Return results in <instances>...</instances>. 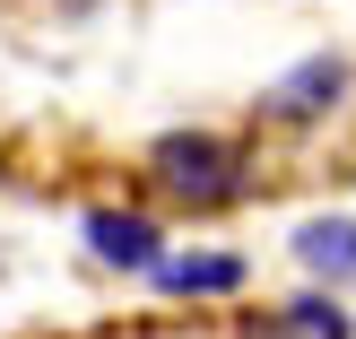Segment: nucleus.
<instances>
[{
    "label": "nucleus",
    "mask_w": 356,
    "mask_h": 339,
    "mask_svg": "<svg viewBox=\"0 0 356 339\" xmlns=\"http://www.w3.org/2000/svg\"><path fill=\"white\" fill-rule=\"evenodd\" d=\"M287 253L313 287H339V278H356V218L348 209H313V218H296Z\"/></svg>",
    "instance_id": "nucleus-5"
},
{
    "label": "nucleus",
    "mask_w": 356,
    "mask_h": 339,
    "mask_svg": "<svg viewBox=\"0 0 356 339\" xmlns=\"http://www.w3.org/2000/svg\"><path fill=\"white\" fill-rule=\"evenodd\" d=\"M348 87H356V70L339 61V52H305V61L261 96V113H270L278 131H313V122H330L348 104Z\"/></svg>",
    "instance_id": "nucleus-2"
},
{
    "label": "nucleus",
    "mask_w": 356,
    "mask_h": 339,
    "mask_svg": "<svg viewBox=\"0 0 356 339\" xmlns=\"http://www.w3.org/2000/svg\"><path fill=\"white\" fill-rule=\"evenodd\" d=\"M243 331H252V339H356V322L339 313V296H330V287H296L270 322H243Z\"/></svg>",
    "instance_id": "nucleus-6"
},
{
    "label": "nucleus",
    "mask_w": 356,
    "mask_h": 339,
    "mask_svg": "<svg viewBox=\"0 0 356 339\" xmlns=\"http://www.w3.org/2000/svg\"><path fill=\"white\" fill-rule=\"evenodd\" d=\"M148 183L174 209L209 218V209H235L252 191V148L226 131H165V139H148Z\"/></svg>",
    "instance_id": "nucleus-1"
},
{
    "label": "nucleus",
    "mask_w": 356,
    "mask_h": 339,
    "mask_svg": "<svg viewBox=\"0 0 356 339\" xmlns=\"http://www.w3.org/2000/svg\"><path fill=\"white\" fill-rule=\"evenodd\" d=\"M243 278H252V261L226 253V244H200V253H165L148 270V287L165 296V305H218V296H243Z\"/></svg>",
    "instance_id": "nucleus-4"
},
{
    "label": "nucleus",
    "mask_w": 356,
    "mask_h": 339,
    "mask_svg": "<svg viewBox=\"0 0 356 339\" xmlns=\"http://www.w3.org/2000/svg\"><path fill=\"white\" fill-rule=\"evenodd\" d=\"M79 235H87V261H104V270H139L148 278L156 261H165V226H156L148 209H122V200H96L79 218Z\"/></svg>",
    "instance_id": "nucleus-3"
}]
</instances>
